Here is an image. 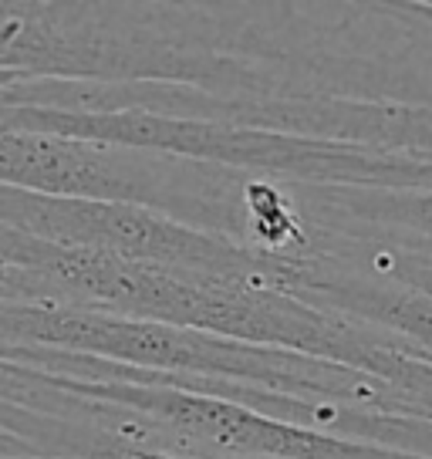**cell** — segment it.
I'll return each instance as SVG.
<instances>
[{
	"mask_svg": "<svg viewBox=\"0 0 432 459\" xmlns=\"http://www.w3.org/2000/svg\"><path fill=\"white\" fill-rule=\"evenodd\" d=\"M244 183L230 169L149 149L0 132V186L61 200L145 206L237 244H246Z\"/></svg>",
	"mask_w": 432,
	"mask_h": 459,
	"instance_id": "cell-1",
	"label": "cell"
},
{
	"mask_svg": "<svg viewBox=\"0 0 432 459\" xmlns=\"http://www.w3.org/2000/svg\"><path fill=\"white\" fill-rule=\"evenodd\" d=\"M0 227L65 250L108 254L186 273L250 277L271 287H277L288 267V257L281 254H264L257 247L206 233L145 206L61 200L14 186H0Z\"/></svg>",
	"mask_w": 432,
	"mask_h": 459,
	"instance_id": "cell-2",
	"label": "cell"
},
{
	"mask_svg": "<svg viewBox=\"0 0 432 459\" xmlns=\"http://www.w3.org/2000/svg\"><path fill=\"white\" fill-rule=\"evenodd\" d=\"M0 459H41V456H34L21 439L7 436V432H0Z\"/></svg>",
	"mask_w": 432,
	"mask_h": 459,
	"instance_id": "cell-3",
	"label": "cell"
}]
</instances>
